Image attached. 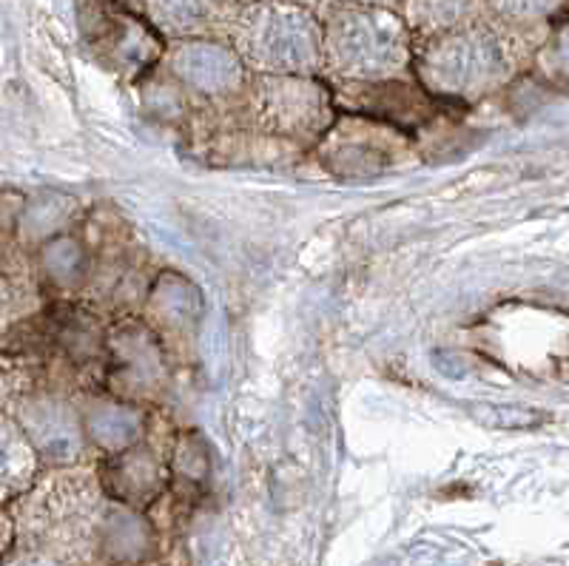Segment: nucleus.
I'll use <instances>...</instances> for the list:
<instances>
[{"instance_id": "ddd939ff", "label": "nucleus", "mask_w": 569, "mask_h": 566, "mask_svg": "<svg viewBox=\"0 0 569 566\" xmlns=\"http://www.w3.org/2000/svg\"><path fill=\"white\" fill-rule=\"evenodd\" d=\"M32 445L27 441V436L0 416V496L23 487L32 476Z\"/></svg>"}, {"instance_id": "a211bd4d", "label": "nucleus", "mask_w": 569, "mask_h": 566, "mask_svg": "<svg viewBox=\"0 0 569 566\" xmlns=\"http://www.w3.org/2000/svg\"><path fill=\"white\" fill-rule=\"evenodd\" d=\"M9 310V290H7V285L0 282V319H3V314H7Z\"/></svg>"}, {"instance_id": "f3484780", "label": "nucleus", "mask_w": 569, "mask_h": 566, "mask_svg": "<svg viewBox=\"0 0 569 566\" xmlns=\"http://www.w3.org/2000/svg\"><path fill=\"white\" fill-rule=\"evenodd\" d=\"M7 566H60V564H54V560L49 558H40V555H23V558L12 560V564Z\"/></svg>"}, {"instance_id": "2eb2a0df", "label": "nucleus", "mask_w": 569, "mask_h": 566, "mask_svg": "<svg viewBox=\"0 0 569 566\" xmlns=\"http://www.w3.org/2000/svg\"><path fill=\"white\" fill-rule=\"evenodd\" d=\"M472 418L490 430H527V427L541 425V413L527 410V407H505V405H472Z\"/></svg>"}, {"instance_id": "1a4fd4ad", "label": "nucleus", "mask_w": 569, "mask_h": 566, "mask_svg": "<svg viewBox=\"0 0 569 566\" xmlns=\"http://www.w3.org/2000/svg\"><path fill=\"white\" fill-rule=\"evenodd\" d=\"M111 350H114L120 374H123V379L131 381V385L146 387L154 385V381L160 379V354H157V345L151 341L149 330H142L140 325H123L120 330H114Z\"/></svg>"}, {"instance_id": "f03ea898", "label": "nucleus", "mask_w": 569, "mask_h": 566, "mask_svg": "<svg viewBox=\"0 0 569 566\" xmlns=\"http://www.w3.org/2000/svg\"><path fill=\"white\" fill-rule=\"evenodd\" d=\"M328 58L345 78H390L408 63V34L382 9H348L330 20Z\"/></svg>"}, {"instance_id": "6e6552de", "label": "nucleus", "mask_w": 569, "mask_h": 566, "mask_svg": "<svg viewBox=\"0 0 569 566\" xmlns=\"http://www.w3.org/2000/svg\"><path fill=\"white\" fill-rule=\"evenodd\" d=\"M100 40L114 69H123L129 75L149 69L160 54L157 38L137 18H109V23H103Z\"/></svg>"}, {"instance_id": "9d476101", "label": "nucleus", "mask_w": 569, "mask_h": 566, "mask_svg": "<svg viewBox=\"0 0 569 566\" xmlns=\"http://www.w3.org/2000/svg\"><path fill=\"white\" fill-rule=\"evenodd\" d=\"M86 433L94 438L100 450L120 456V453L131 450L140 438V416L126 405L100 401L86 416Z\"/></svg>"}, {"instance_id": "7ed1b4c3", "label": "nucleus", "mask_w": 569, "mask_h": 566, "mask_svg": "<svg viewBox=\"0 0 569 566\" xmlns=\"http://www.w3.org/2000/svg\"><path fill=\"white\" fill-rule=\"evenodd\" d=\"M505 52L490 32H453L427 46L421 58V80L433 95L467 100L505 75Z\"/></svg>"}, {"instance_id": "dca6fc26", "label": "nucleus", "mask_w": 569, "mask_h": 566, "mask_svg": "<svg viewBox=\"0 0 569 566\" xmlns=\"http://www.w3.org/2000/svg\"><path fill=\"white\" fill-rule=\"evenodd\" d=\"M206 7H197V3H157L151 7V14H157V27H162L166 32H191V29L200 23Z\"/></svg>"}, {"instance_id": "9b49d317", "label": "nucleus", "mask_w": 569, "mask_h": 566, "mask_svg": "<svg viewBox=\"0 0 569 566\" xmlns=\"http://www.w3.org/2000/svg\"><path fill=\"white\" fill-rule=\"evenodd\" d=\"M151 310L162 325L174 330H186L197 325L202 314L200 290L188 279L174 277V274H162L151 290Z\"/></svg>"}, {"instance_id": "20e7f679", "label": "nucleus", "mask_w": 569, "mask_h": 566, "mask_svg": "<svg viewBox=\"0 0 569 566\" xmlns=\"http://www.w3.org/2000/svg\"><path fill=\"white\" fill-rule=\"evenodd\" d=\"M259 111L282 135H311L328 122L330 103L322 86L302 78H273L259 89Z\"/></svg>"}, {"instance_id": "39448f33", "label": "nucleus", "mask_w": 569, "mask_h": 566, "mask_svg": "<svg viewBox=\"0 0 569 566\" xmlns=\"http://www.w3.org/2000/svg\"><path fill=\"white\" fill-rule=\"evenodd\" d=\"M177 80L200 95H228L242 83V60L228 46L186 40L171 54Z\"/></svg>"}, {"instance_id": "0eeeda50", "label": "nucleus", "mask_w": 569, "mask_h": 566, "mask_svg": "<svg viewBox=\"0 0 569 566\" xmlns=\"http://www.w3.org/2000/svg\"><path fill=\"white\" fill-rule=\"evenodd\" d=\"M106 489L129 507H146L162 493V470L149 450H126L106 467Z\"/></svg>"}, {"instance_id": "f8f14e48", "label": "nucleus", "mask_w": 569, "mask_h": 566, "mask_svg": "<svg viewBox=\"0 0 569 566\" xmlns=\"http://www.w3.org/2000/svg\"><path fill=\"white\" fill-rule=\"evenodd\" d=\"M103 547L111 560L137 564L149 555L151 529L129 509H111L103 524Z\"/></svg>"}, {"instance_id": "423d86ee", "label": "nucleus", "mask_w": 569, "mask_h": 566, "mask_svg": "<svg viewBox=\"0 0 569 566\" xmlns=\"http://www.w3.org/2000/svg\"><path fill=\"white\" fill-rule=\"evenodd\" d=\"M20 425H23L29 445L52 461H71L83 445L74 413L54 399L29 401L20 410Z\"/></svg>"}, {"instance_id": "4468645a", "label": "nucleus", "mask_w": 569, "mask_h": 566, "mask_svg": "<svg viewBox=\"0 0 569 566\" xmlns=\"http://www.w3.org/2000/svg\"><path fill=\"white\" fill-rule=\"evenodd\" d=\"M43 268L46 274L60 285L78 282L83 277L86 254L74 239H54L52 245H46L43 251Z\"/></svg>"}, {"instance_id": "f257e3e1", "label": "nucleus", "mask_w": 569, "mask_h": 566, "mask_svg": "<svg viewBox=\"0 0 569 566\" xmlns=\"http://www.w3.org/2000/svg\"><path fill=\"white\" fill-rule=\"evenodd\" d=\"M237 40L248 63L277 78H299L319 63L317 23L299 7H251L242 18Z\"/></svg>"}]
</instances>
